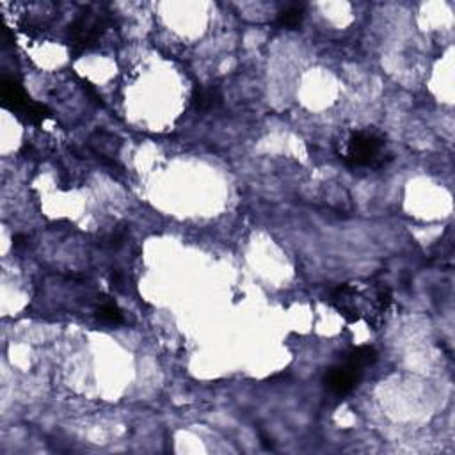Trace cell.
<instances>
[{
	"instance_id": "5",
	"label": "cell",
	"mask_w": 455,
	"mask_h": 455,
	"mask_svg": "<svg viewBox=\"0 0 455 455\" xmlns=\"http://www.w3.org/2000/svg\"><path fill=\"white\" fill-rule=\"evenodd\" d=\"M102 32L100 18L95 15H84L71 30L75 44H80L82 49H87L89 44H93L98 40Z\"/></svg>"
},
{
	"instance_id": "7",
	"label": "cell",
	"mask_w": 455,
	"mask_h": 455,
	"mask_svg": "<svg viewBox=\"0 0 455 455\" xmlns=\"http://www.w3.org/2000/svg\"><path fill=\"white\" fill-rule=\"evenodd\" d=\"M194 104L201 111H210L221 104V93L215 87H198L194 93Z\"/></svg>"
},
{
	"instance_id": "6",
	"label": "cell",
	"mask_w": 455,
	"mask_h": 455,
	"mask_svg": "<svg viewBox=\"0 0 455 455\" xmlns=\"http://www.w3.org/2000/svg\"><path fill=\"white\" fill-rule=\"evenodd\" d=\"M375 359H377V352L372 347H368V345L352 348L347 356V361L351 363V365H354V367H358L359 370H365L367 367L374 365Z\"/></svg>"
},
{
	"instance_id": "9",
	"label": "cell",
	"mask_w": 455,
	"mask_h": 455,
	"mask_svg": "<svg viewBox=\"0 0 455 455\" xmlns=\"http://www.w3.org/2000/svg\"><path fill=\"white\" fill-rule=\"evenodd\" d=\"M98 318L102 322L107 324H121L123 322V315L119 311V308L116 306L114 303H104L98 310Z\"/></svg>"
},
{
	"instance_id": "2",
	"label": "cell",
	"mask_w": 455,
	"mask_h": 455,
	"mask_svg": "<svg viewBox=\"0 0 455 455\" xmlns=\"http://www.w3.org/2000/svg\"><path fill=\"white\" fill-rule=\"evenodd\" d=\"M341 159L352 167L381 166L384 162V141L375 133H354L347 141Z\"/></svg>"
},
{
	"instance_id": "3",
	"label": "cell",
	"mask_w": 455,
	"mask_h": 455,
	"mask_svg": "<svg viewBox=\"0 0 455 455\" xmlns=\"http://www.w3.org/2000/svg\"><path fill=\"white\" fill-rule=\"evenodd\" d=\"M363 370H359L358 367L351 365L345 359L344 365L333 367L326 375V386L333 395L345 396L358 386L359 379H361Z\"/></svg>"
},
{
	"instance_id": "1",
	"label": "cell",
	"mask_w": 455,
	"mask_h": 455,
	"mask_svg": "<svg viewBox=\"0 0 455 455\" xmlns=\"http://www.w3.org/2000/svg\"><path fill=\"white\" fill-rule=\"evenodd\" d=\"M389 301H392V293L388 289H381V286H372L370 296H368V289H358L352 285L340 286L333 293V304L340 315L347 317L348 320L367 318L370 322L377 315L384 313Z\"/></svg>"
},
{
	"instance_id": "10",
	"label": "cell",
	"mask_w": 455,
	"mask_h": 455,
	"mask_svg": "<svg viewBox=\"0 0 455 455\" xmlns=\"http://www.w3.org/2000/svg\"><path fill=\"white\" fill-rule=\"evenodd\" d=\"M27 241H29V238H27L25 235H16V237H15V245H16V248H18V245L25 244Z\"/></svg>"
},
{
	"instance_id": "4",
	"label": "cell",
	"mask_w": 455,
	"mask_h": 455,
	"mask_svg": "<svg viewBox=\"0 0 455 455\" xmlns=\"http://www.w3.org/2000/svg\"><path fill=\"white\" fill-rule=\"evenodd\" d=\"M0 89H2V105H4L6 109H9V111L25 116L27 111L30 109V105H32V102L27 98L22 85L13 80V78H4Z\"/></svg>"
},
{
	"instance_id": "8",
	"label": "cell",
	"mask_w": 455,
	"mask_h": 455,
	"mask_svg": "<svg viewBox=\"0 0 455 455\" xmlns=\"http://www.w3.org/2000/svg\"><path fill=\"white\" fill-rule=\"evenodd\" d=\"M304 9L303 6H290L285 11L279 13L278 25L285 27V29H297L303 23Z\"/></svg>"
}]
</instances>
